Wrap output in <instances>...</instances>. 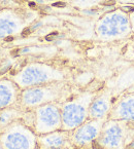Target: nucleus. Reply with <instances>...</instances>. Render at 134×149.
<instances>
[{"instance_id": "dca6fc26", "label": "nucleus", "mask_w": 134, "mask_h": 149, "mask_svg": "<svg viewBox=\"0 0 134 149\" xmlns=\"http://www.w3.org/2000/svg\"><path fill=\"white\" fill-rule=\"evenodd\" d=\"M134 84V69L127 70L120 76V80L116 84L118 90H124Z\"/></svg>"}, {"instance_id": "6ab92c4d", "label": "nucleus", "mask_w": 134, "mask_h": 149, "mask_svg": "<svg viewBox=\"0 0 134 149\" xmlns=\"http://www.w3.org/2000/svg\"><path fill=\"white\" fill-rule=\"evenodd\" d=\"M89 149H100V148H98V147H97V146H95V145H93V146L91 147V148H89Z\"/></svg>"}, {"instance_id": "39448f33", "label": "nucleus", "mask_w": 134, "mask_h": 149, "mask_svg": "<svg viewBox=\"0 0 134 149\" xmlns=\"http://www.w3.org/2000/svg\"><path fill=\"white\" fill-rule=\"evenodd\" d=\"M38 136L22 119L15 121L0 131L2 149H38Z\"/></svg>"}, {"instance_id": "4468645a", "label": "nucleus", "mask_w": 134, "mask_h": 149, "mask_svg": "<svg viewBox=\"0 0 134 149\" xmlns=\"http://www.w3.org/2000/svg\"><path fill=\"white\" fill-rule=\"evenodd\" d=\"M25 110H23L19 105L0 110V131H2L15 121L22 119Z\"/></svg>"}, {"instance_id": "20e7f679", "label": "nucleus", "mask_w": 134, "mask_h": 149, "mask_svg": "<svg viewBox=\"0 0 134 149\" xmlns=\"http://www.w3.org/2000/svg\"><path fill=\"white\" fill-rule=\"evenodd\" d=\"M95 34L101 41H116L132 34L129 13L121 8L103 13L95 24Z\"/></svg>"}, {"instance_id": "2eb2a0df", "label": "nucleus", "mask_w": 134, "mask_h": 149, "mask_svg": "<svg viewBox=\"0 0 134 149\" xmlns=\"http://www.w3.org/2000/svg\"><path fill=\"white\" fill-rule=\"evenodd\" d=\"M65 1H67L73 7L81 9V10L95 8L98 5L105 2V0H65Z\"/></svg>"}, {"instance_id": "1a4fd4ad", "label": "nucleus", "mask_w": 134, "mask_h": 149, "mask_svg": "<svg viewBox=\"0 0 134 149\" xmlns=\"http://www.w3.org/2000/svg\"><path fill=\"white\" fill-rule=\"evenodd\" d=\"M104 119H91L70 132L71 141L76 149H89L96 143L100 136Z\"/></svg>"}, {"instance_id": "f3484780", "label": "nucleus", "mask_w": 134, "mask_h": 149, "mask_svg": "<svg viewBox=\"0 0 134 149\" xmlns=\"http://www.w3.org/2000/svg\"><path fill=\"white\" fill-rule=\"evenodd\" d=\"M125 149H134V127H130L129 129L125 143Z\"/></svg>"}, {"instance_id": "4be33fe9", "label": "nucleus", "mask_w": 134, "mask_h": 149, "mask_svg": "<svg viewBox=\"0 0 134 149\" xmlns=\"http://www.w3.org/2000/svg\"><path fill=\"white\" fill-rule=\"evenodd\" d=\"M75 149H76V148H75Z\"/></svg>"}, {"instance_id": "6e6552de", "label": "nucleus", "mask_w": 134, "mask_h": 149, "mask_svg": "<svg viewBox=\"0 0 134 149\" xmlns=\"http://www.w3.org/2000/svg\"><path fill=\"white\" fill-rule=\"evenodd\" d=\"M131 125L121 120L106 119L95 146L100 149H125L127 135Z\"/></svg>"}, {"instance_id": "f03ea898", "label": "nucleus", "mask_w": 134, "mask_h": 149, "mask_svg": "<svg viewBox=\"0 0 134 149\" xmlns=\"http://www.w3.org/2000/svg\"><path fill=\"white\" fill-rule=\"evenodd\" d=\"M77 92L70 81H59L22 90L19 106L25 111L48 103H63Z\"/></svg>"}, {"instance_id": "aec40b11", "label": "nucleus", "mask_w": 134, "mask_h": 149, "mask_svg": "<svg viewBox=\"0 0 134 149\" xmlns=\"http://www.w3.org/2000/svg\"><path fill=\"white\" fill-rule=\"evenodd\" d=\"M1 8H2V7H1V6H0V10H1Z\"/></svg>"}, {"instance_id": "a211bd4d", "label": "nucleus", "mask_w": 134, "mask_h": 149, "mask_svg": "<svg viewBox=\"0 0 134 149\" xmlns=\"http://www.w3.org/2000/svg\"><path fill=\"white\" fill-rule=\"evenodd\" d=\"M129 19H130V24H131L132 33H134V9L129 13Z\"/></svg>"}, {"instance_id": "7ed1b4c3", "label": "nucleus", "mask_w": 134, "mask_h": 149, "mask_svg": "<svg viewBox=\"0 0 134 149\" xmlns=\"http://www.w3.org/2000/svg\"><path fill=\"white\" fill-rule=\"evenodd\" d=\"M101 90L98 84L91 82L88 88L77 91L61 104L62 130L71 132L89 119V108Z\"/></svg>"}, {"instance_id": "f257e3e1", "label": "nucleus", "mask_w": 134, "mask_h": 149, "mask_svg": "<svg viewBox=\"0 0 134 149\" xmlns=\"http://www.w3.org/2000/svg\"><path fill=\"white\" fill-rule=\"evenodd\" d=\"M70 72L67 69L43 62H30L11 74L13 79L21 90L32 86L70 80Z\"/></svg>"}, {"instance_id": "0eeeda50", "label": "nucleus", "mask_w": 134, "mask_h": 149, "mask_svg": "<svg viewBox=\"0 0 134 149\" xmlns=\"http://www.w3.org/2000/svg\"><path fill=\"white\" fill-rule=\"evenodd\" d=\"M62 103H48L31 110L33 114L32 129L39 135L62 130Z\"/></svg>"}, {"instance_id": "423d86ee", "label": "nucleus", "mask_w": 134, "mask_h": 149, "mask_svg": "<svg viewBox=\"0 0 134 149\" xmlns=\"http://www.w3.org/2000/svg\"><path fill=\"white\" fill-rule=\"evenodd\" d=\"M34 15L23 9L1 8L0 10V40H5L20 35L33 22Z\"/></svg>"}, {"instance_id": "412c9836", "label": "nucleus", "mask_w": 134, "mask_h": 149, "mask_svg": "<svg viewBox=\"0 0 134 149\" xmlns=\"http://www.w3.org/2000/svg\"><path fill=\"white\" fill-rule=\"evenodd\" d=\"M0 149H2V148H1V146H0Z\"/></svg>"}, {"instance_id": "9d476101", "label": "nucleus", "mask_w": 134, "mask_h": 149, "mask_svg": "<svg viewBox=\"0 0 134 149\" xmlns=\"http://www.w3.org/2000/svg\"><path fill=\"white\" fill-rule=\"evenodd\" d=\"M107 119L121 120L134 127V93H126L116 98Z\"/></svg>"}, {"instance_id": "f8f14e48", "label": "nucleus", "mask_w": 134, "mask_h": 149, "mask_svg": "<svg viewBox=\"0 0 134 149\" xmlns=\"http://www.w3.org/2000/svg\"><path fill=\"white\" fill-rule=\"evenodd\" d=\"M38 149H75L71 141L70 132L59 130V131L39 135Z\"/></svg>"}, {"instance_id": "9b49d317", "label": "nucleus", "mask_w": 134, "mask_h": 149, "mask_svg": "<svg viewBox=\"0 0 134 149\" xmlns=\"http://www.w3.org/2000/svg\"><path fill=\"white\" fill-rule=\"evenodd\" d=\"M112 90L101 88L96 95L89 108V118L91 119H106L108 118L114 103Z\"/></svg>"}, {"instance_id": "ddd939ff", "label": "nucleus", "mask_w": 134, "mask_h": 149, "mask_svg": "<svg viewBox=\"0 0 134 149\" xmlns=\"http://www.w3.org/2000/svg\"><path fill=\"white\" fill-rule=\"evenodd\" d=\"M21 90L9 77L0 78V110L19 105Z\"/></svg>"}]
</instances>
